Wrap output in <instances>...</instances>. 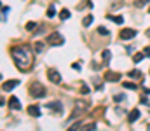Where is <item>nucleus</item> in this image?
<instances>
[{"label":"nucleus","mask_w":150,"mask_h":131,"mask_svg":"<svg viewBox=\"0 0 150 131\" xmlns=\"http://www.w3.org/2000/svg\"><path fill=\"white\" fill-rule=\"evenodd\" d=\"M11 56H12L16 67L19 70H23V72H28L32 68V65H33V54H32L30 47L25 45V44L23 45H14L11 49Z\"/></svg>","instance_id":"f257e3e1"},{"label":"nucleus","mask_w":150,"mask_h":131,"mask_svg":"<svg viewBox=\"0 0 150 131\" xmlns=\"http://www.w3.org/2000/svg\"><path fill=\"white\" fill-rule=\"evenodd\" d=\"M30 94L35 96V98H44L45 96V87L42 84H38V82H33L32 87H30Z\"/></svg>","instance_id":"f03ea898"},{"label":"nucleus","mask_w":150,"mask_h":131,"mask_svg":"<svg viewBox=\"0 0 150 131\" xmlns=\"http://www.w3.org/2000/svg\"><path fill=\"white\" fill-rule=\"evenodd\" d=\"M63 42H65V39H63V35L58 33V32H52V33L47 37V44H49V45H61Z\"/></svg>","instance_id":"7ed1b4c3"},{"label":"nucleus","mask_w":150,"mask_h":131,"mask_svg":"<svg viewBox=\"0 0 150 131\" xmlns=\"http://www.w3.org/2000/svg\"><path fill=\"white\" fill-rule=\"evenodd\" d=\"M47 79H49L52 84H59V82H61V75H59V72L54 70V68H49V70H47Z\"/></svg>","instance_id":"20e7f679"},{"label":"nucleus","mask_w":150,"mask_h":131,"mask_svg":"<svg viewBox=\"0 0 150 131\" xmlns=\"http://www.w3.org/2000/svg\"><path fill=\"white\" fill-rule=\"evenodd\" d=\"M134 35H136V30H133V28H124V30H120V33H119V37H120L122 40L133 39Z\"/></svg>","instance_id":"39448f33"},{"label":"nucleus","mask_w":150,"mask_h":131,"mask_svg":"<svg viewBox=\"0 0 150 131\" xmlns=\"http://www.w3.org/2000/svg\"><path fill=\"white\" fill-rule=\"evenodd\" d=\"M105 81H108V82H119V81H120V74L108 70V72L105 74Z\"/></svg>","instance_id":"423d86ee"},{"label":"nucleus","mask_w":150,"mask_h":131,"mask_svg":"<svg viewBox=\"0 0 150 131\" xmlns=\"http://www.w3.org/2000/svg\"><path fill=\"white\" fill-rule=\"evenodd\" d=\"M18 84H19V81L12 79V81H7V82H4V84H2V89H4V91H12L14 87H18Z\"/></svg>","instance_id":"0eeeda50"},{"label":"nucleus","mask_w":150,"mask_h":131,"mask_svg":"<svg viewBox=\"0 0 150 131\" xmlns=\"http://www.w3.org/2000/svg\"><path fill=\"white\" fill-rule=\"evenodd\" d=\"M9 108H12V110H21V101L18 100V96H12V98L9 100Z\"/></svg>","instance_id":"6e6552de"},{"label":"nucleus","mask_w":150,"mask_h":131,"mask_svg":"<svg viewBox=\"0 0 150 131\" xmlns=\"http://www.w3.org/2000/svg\"><path fill=\"white\" fill-rule=\"evenodd\" d=\"M45 107H47L49 110H54V112H61V110H63V105H61L59 101H49Z\"/></svg>","instance_id":"1a4fd4ad"},{"label":"nucleus","mask_w":150,"mask_h":131,"mask_svg":"<svg viewBox=\"0 0 150 131\" xmlns=\"http://www.w3.org/2000/svg\"><path fill=\"white\" fill-rule=\"evenodd\" d=\"M127 119H129V123H134V121H138V119H140V110H138V108H134L133 112H129Z\"/></svg>","instance_id":"9d476101"},{"label":"nucleus","mask_w":150,"mask_h":131,"mask_svg":"<svg viewBox=\"0 0 150 131\" xmlns=\"http://www.w3.org/2000/svg\"><path fill=\"white\" fill-rule=\"evenodd\" d=\"M28 114L38 117V115H40V107H38V105H30V107H28Z\"/></svg>","instance_id":"9b49d317"},{"label":"nucleus","mask_w":150,"mask_h":131,"mask_svg":"<svg viewBox=\"0 0 150 131\" xmlns=\"http://www.w3.org/2000/svg\"><path fill=\"white\" fill-rule=\"evenodd\" d=\"M94 130H96V124L94 123H86V124L80 126V131H94Z\"/></svg>","instance_id":"f8f14e48"},{"label":"nucleus","mask_w":150,"mask_h":131,"mask_svg":"<svg viewBox=\"0 0 150 131\" xmlns=\"http://www.w3.org/2000/svg\"><path fill=\"white\" fill-rule=\"evenodd\" d=\"M108 19H112L113 23H117V25H122V23H124V18H122V16H112V14H110Z\"/></svg>","instance_id":"ddd939ff"},{"label":"nucleus","mask_w":150,"mask_h":131,"mask_svg":"<svg viewBox=\"0 0 150 131\" xmlns=\"http://www.w3.org/2000/svg\"><path fill=\"white\" fill-rule=\"evenodd\" d=\"M143 58H145V52H136V54L133 56V61H134V63H140Z\"/></svg>","instance_id":"4468645a"},{"label":"nucleus","mask_w":150,"mask_h":131,"mask_svg":"<svg viewBox=\"0 0 150 131\" xmlns=\"http://www.w3.org/2000/svg\"><path fill=\"white\" fill-rule=\"evenodd\" d=\"M93 19H94V18H93V16L89 14V16H86V18L82 19V25H84V26H89V25L93 23Z\"/></svg>","instance_id":"2eb2a0df"},{"label":"nucleus","mask_w":150,"mask_h":131,"mask_svg":"<svg viewBox=\"0 0 150 131\" xmlns=\"http://www.w3.org/2000/svg\"><path fill=\"white\" fill-rule=\"evenodd\" d=\"M59 18H61V19H68V18H70V11H68V9H63V11L59 12Z\"/></svg>","instance_id":"dca6fc26"},{"label":"nucleus","mask_w":150,"mask_h":131,"mask_svg":"<svg viewBox=\"0 0 150 131\" xmlns=\"http://www.w3.org/2000/svg\"><path fill=\"white\" fill-rule=\"evenodd\" d=\"M35 28H37V23H33V21H28V23H26V30H28V32H33Z\"/></svg>","instance_id":"f3484780"},{"label":"nucleus","mask_w":150,"mask_h":131,"mask_svg":"<svg viewBox=\"0 0 150 131\" xmlns=\"http://www.w3.org/2000/svg\"><path fill=\"white\" fill-rule=\"evenodd\" d=\"M101 56H103V61H105V63H108V61H110V56H112V54H110V51L107 49V51H103V54H101Z\"/></svg>","instance_id":"a211bd4d"},{"label":"nucleus","mask_w":150,"mask_h":131,"mask_svg":"<svg viewBox=\"0 0 150 131\" xmlns=\"http://www.w3.org/2000/svg\"><path fill=\"white\" fill-rule=\"evenodd\" d=\"M127 75H129V77H131V79H138V77H140V75H142V74H140V72H138V70H131V72H129V74H127Z\"/></svg>","instance_id":"6ab92c4d"},{"label":"nucleus","mask_w":150,"mask_h":131,"mask_svg":"<svg viewBox=\"0 0 150 131\" xmlns=\"http://www.w3.org/2000/svg\"><path fill=\"white\" fill-rule=\"evenodd\" d=\"M35 51H37V52H42V51H44V42H37L35 44Z\"/></svg>","instance_id":"aec40b11"},{"label":"nucleus","mask_w":150,"mask_h":131,"mask_svg":"<svg viewBox=\"0 0 150 131\" xmlns=\"http://www.w3.org/2000/svg\"><path fill=\"white\" fill-rule=\"evenodd\" d=\"M124 87H127V89H133V91H134V89H136V84H134V82H124Z\"/></svg>","instance_id":"412c9836"},{"label":"nucleus","mask_w":150,"mask_h":131,"mask_svg":"<svg viewBox=\"0 0 150 131\" xmlns=\"http://www.w3.org/2000/svg\"><path fill=\"white\" fill-rule=\"evenodd\" d=\"M54 12H56V11H54V7L51 5V7L47 9V18H52V16H54Z\"/></svg>","instance_id":"4be33fe9"},{"label":"nucleus","mask_w":150,"mask_h":131,"mask_svg":"<svg viewBox=\"0 0 150 131\" xmlns=\"http://www.w3.org/2000/svg\"><path fill=\"white\" fill-rule=\"evenodd\" d=\"M80 93H82V94H87V93H89V87L86 86V84H84V86H80Z\"/></svg>","instance_id":"5701e85b"},{"label":"nucleus","mask_w":150,"mask_h":131,"mask_svg":"<svg viewBox=\"0 0 150 131\" xmlns=\"http://www.w3.org/2000/svg\"><path fill=\"white\" fill-rule=\"evenodd\" d=\"M98 32H100L101 35H108V30H105L103 26H100V28H98Z\"/></svg>","instance_id":"b1692460"},{"label":"nucleus","mask_w":150,"mask_h":131,"mask_svg":"<svg viewBox=\"0 0 150 131\" xmlns=\"http://www.w3.org/2000/svg\"><path fill=\"white\" fill-rule=\"evenodd\" d=\"M124 98H126L124 94H115V98H113V100H115V101H122Z\"/></svg>","instance_id":"393cba45"},{"label":"nucleus","mask_w":150,"mask_h":131,"mask_svg":"<svg viewBox=\"0 0 150 131\" xmlns=\"http://www.w3.org/2000/svg\"><path fill=\"white\" fill-rule=\"evenodd\" d=\"M72 68H74V70H77V72H79V70H80V65H79V63H74V65H72Z\"/></svg>","instance_id":"a878e982"},{"label":"nucleus","mask_w":150,"mask_h":131,"mask_svg":"<svg viewBox=\"0 0 150 131\" xmlns=\"http://www.w3.org/2000/svg\"><path fill=\"white\" fill-rule=\"evenodd\" d=\"M143 52H145V56H149V58H150V45H149V47H145V51H143Z\"/></svg>","instance_id":"bb28decb"},{"label":"nucleus","mask_w":150,"mask_h":131,"mask_svg":"<svg viewBox=\"0 0 150 131\" xmlns=\"http://www.w3.org/2000/svg\"><path fill=\"white\" fill-rule=\"evenodd\" d=\"M2 12H4V16H5V14L9 12V7H2Z\"/></svg>","instance_id":"cd10ccee"},{"label":"nucleus","mask_w":150,"mask_h":131,"mask_svg":"<svg viewBox=\"0 0 150 131\" xmlns=\"http://www.w3.org/2000/svg\"><path fill=\"white\" fill-rule=\"evenodd\" d=\"M147 93H149V94H150V89H147Z\"/></svg>","instance_id":"c85d7f7f"},{"label":"nucleus","mask_w":150,"mask_h":131,"mask_svg":"<svg viewBox=\"0 0 150 131\" xmlns=\"http://www.w3.org/2000/svg\"><path fill=\"white\" fill-rule=\"evenodd\" d=\"M149 35H150V30H149Z\"/></svg>","instance_id":"c756f323"},{"label":"nucleus","mask_w":150,"mask_h":131,"mask_svg":"<svg viewBox=\"0 0 150 131\" xmlns=\"http://www.w3.org/2000/svg\"><path fill=\"white\" fill-rule=\"evenodd\" d=\"M149 12H150V9H149Z\"/></svg>","instance_id":"7c9ffc66"}]
</instances>
